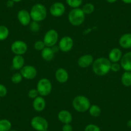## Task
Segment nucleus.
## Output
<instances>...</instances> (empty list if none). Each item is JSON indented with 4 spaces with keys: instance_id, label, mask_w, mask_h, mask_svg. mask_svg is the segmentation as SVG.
Wrapping results in <instances>:
<instances>
[{
    "instance_id": "1",
    "label": "nucleus",
    "mask_w": 131,
    "mask_h": 131,
    "mask_svg": "<svg viewBox=\"0 0 131 131\" xmlns=\"http://www.w3.org/2000/svg\"><path fill=\"white\" fill-rule=\"evenodd\" d=\"M111 62L108 58L99 57L94 60L92 64L93 73L97 76L103 77L111 71Z\"/></svg>"
},
{
    "instance_id": "2",
    "label": "nucleus",
    "mask_w": 131,
    "mask_h": 131,
    "mask_svg": "<svg viewBox=\"0 0 131 131\" xmlns=\"http://www.w3.org/2000/svg\"><path fill=\"white\" fill-rule=\"evenodd\" d=\"M72 105L76 111L83 113L89 110L91 104L90 100L85 96L78 95L73 98Z\"/></svg>"
},
{
    "instance_id": "3",
    "label": "nucleus",
    "mask_w": 131,
    "mask_h": 131,
    "mask_svg": "<svg viewBox=\"0 0 131 131\" xmlns=\"http://www.w3.org/2000/svg\"><path fill=\"white\" fill-rule=\"evenodd\" d=\"M31 20L36 22H42L47 17V10L41 3H37L31 7L30 11Z\"/></svg>"
},
{
    "instance_id": "4",
    "label": "nucleus",
    "mask_w": 131,
    "mask_h": 131,
    "mask_svg": "<svg viewBox=\"0 0 131 131\" xmlns=\"http://www.w3.org/2000/svg\"><path fill=\"white\" fill-rule=\"evenodd\" d=\"M69 23L74 26H79L82 25L85 19V14L82 8H72L68 16Z\"/></svg>"
},
{
    "instance_id": "5",
    "label": "nucleus",
    "mask_w": 131,
    "mask_h": 131,
    "mask_svg": "<svg viewBox=\"0 0 131 131\" xmlns=\"http://www.w3.org/2000/svg\"><path fill=\"white\" fill-rule=\"evenodd\" d=\"M37 90L39 96H48L52 91V84L49 79L46 78H42L40 79L37 84Z\"/></svg>"
},
{
    "instance_id": "6",
    "label": "nucleus",
    "mask_w": 131,
    "mask_h": 131,
    "mask_svg": "<svg viewBox=\"0 0 131 131\" xmlns=\"http://www.w3.org/2000/svg\"><path fill=\"white\" fill-rule=\"evenodd\" d=\"M31 127L36 131H45L48 129L49 123L46 118L40 116L32 118L30 122Z\"/></svg>"
},
{
    "instance_id": "7",
    "label": "nucleus",
    "mask_w": 131,
    "mask_h": 131,
    "mask_svg": "<svg viewBox=\"0 0 131 131\" xmlns=\"http://www.w3.org/2000/svg\"><path fill=\"white\" fill-rule=\"evenodd\" d=\"M59 40V34L55 29L48 30L43 37V41L46 47H52Z\"/></svg>"
},
{
    "instance_id": "8",
    "label": "nucleus",
    "mask_w": 131,
    "mask_h": 131,
    "mask_svg": "<svg viewBox=\"0 0 131 131\" xmlns=\"http://www.w3.org/2000/svg\"><path fill=\"white\" fill-rule=\"evenodd\" d=\"M11 51L15 55H23L26 53L28 50L27 44L21 40H17L11 45Z\"/></svg>"
},
{
    "instance_id": "9",
    "label": "nucleus",
    "mask_w": 131,
    "mask_h": 131,
    "mask_svg": "<svg viewBox=\"0 0 131 131\" xmlns=\"http://www.w3.org/2000/svg\"><path fill=\"white\" fill-rule=\"evenodd\" d=\"M74 45L73 39L70 36H64L62 37L59 42L60 51L64 53H68L72 50Z\"/></svg>"
},
{
    "instance_id": "10",
    "label": "nucleus",
    "mask_w": 131,
    "mask_h": 131,
    "mask_svg": "<svg viewBox=\"0 0 131 131\" xmlns=\"http://www.w3.org/2000/svg\"><path fill=\"white\" fill-rule=\"evenodd\" d=\"M20 73L22 75L23 79L27 80H33L37 77V70L34 66L25 65L20 70Z\"/></svg>"
},
{
    "instance_id": "11",
    "label": "nucleus",
    "mask_w": 131,
    "mask_h": 131,
    "mask_svg": "<svg viewBox=\"0 0 131 131\" xmlns=\"http://www.w3.org/2000/svg\"><path fill=\"white\" fill-rule=\"evenodd\" d=\"M66 12V7L61 2H55L50 8V14L55 17L62 16Z\"/></svg>"
},
{
    "instance_id": "12",
    "label": "nucleus",
    "mask_w": 131,
    "mask_h": 131,
    "mask_svg": "<svg viewBox=\"0 0 131 131\" xmlns=\"http://www.w3.org/2000/svg\"><path fill=\"white\" fill-rule=\"evenodd\" d=\"M17 17L20 24L24 26H28L31 21L30 12L25 9L20 10L17 12Z\"/></svg>"
},
{
    "instance_id": "13",
    "label": "nucleus",
    "mask_w": 131,
    "mask_h": 131,
    "mask_svg": "<svg viewBox=\"0 0 131 131\" xmlns=\"http://www.w3.org/2000/svg\"><path fill=\"white\" fill-rule=\"evenodd\" d=\"M94 58L91 54H85L79 58L77 64L79 67L82 68H87L92 66L94 62Z\"/></svg>"
},
{
    "instance_id": "14",
    "label": "nucleus",
    "mask_w": 131,
    "mask_h": 131,
    "mask_svg": "<svg viewBox=\"0 0 131 131\" xmlns=\"http://www.w3.org/2000/svg\"><path fill=\"white\" fill-rule=\"evenodd\" d=\"M119 64L125 71H131V51L123 54Z\"/></svg>"
},
{
    "instance_id": "15",
    "label": "nucleus",
    "mask_w": 131,
    "mask_h": 131,
    "mask_svg": "<svg viewBox=\"0 0 131 131\" xmlns=\"http://www.w3.org/2000/svg\"><path fill=\"white\" fill-rule=\"evenodd\" d=\"M58 119L63 124L71 123L73 121L72 114L69 111L62 109L58 113Z\"/></svg>"
},
{
    "instance_id": "16",
    "label": "nucleus",
    "mask_w": 131,
    "mask_h": 131,
    "mask_svg": "<svg viewBox=\"0 0 131 131\" xmlns=\"http://www.w3.org/2000/svg\"><path fill=\"white\" fill-rule=\"evenodd\" d=\"M55 77L58 82L60 84H64L68 80L69 73L66 69L60 68L55 71Z\"/></svg>"
},
{
    "instance_id": "17",
    "label": "nucleus",
    "mask_w": 131,
    "mask_h": 131,
    "mask_svg": "<svg viewBox=\"0 0 131 131\" xmlns=\"http://www.w3.org/2000/svg\"><path fill=\"white\" fill-rule=\"evenodd\" d=\"M46 102L43 96H39L37 98L33 100L32 107L36 111L42 112L46 108Z\"/></svg>"
},
{
    "instance_id": "18",
    "label": "nucleus",
    "mask_w": 131,
    "mask_h": 131,
    "mask_svg": "<svg viewBox=\"0 0 131 131\" xmlns=\"http://www.w3.org/2000/svg\"><path fill=\"white\" fill-rule=\"evenodd\" d=\"M122 56L123 53L122 50L118 48H114L109 51L108 59L111 62H119Z\"/></svg>"
},
{
    "instance_id": "19",
    "label": "nucleus",
    "mask_w": 131,
    "mask_h": 131,
    "mask_svg": "<svg viewBox=\"0 0 131 131\" xmlns=\"http://www.w3.org/2000/svg\"><path fill=\"white\" fill-rule=\"evenodd\" d=\"M120 47L123 49L131 48V33H125L122 35L118 41Z\"/></svg>"
},
{
    "instance_id": "20",
    "label": "nucleus",
    "mask_w": 131,
    "mask_h": 131,
    "mask_svg": "<svg viewBox=\"0 0 131 131\" xmlns=\"http://www.w3.org/2000/svg\"><path fill=\"white\" fill-rule=\"evenodd\" d=\"M25 64V59L23 55H15L12 60V66L14 70H21Z\"/></svg>"
},
{
    "instance_id": "21",
    "label": "nucleus",
    "mask_w": 131,
    "mask_h": 131,
    "mask_svg": "<svg viewBox=\"0 0 131 131\" xmlns=\"http://www.w3.org/2000/svg\"><path fill=\"white\" fill-rule=\"evenodd\" d=\"M55 53L51 47H45L41 51V57L42 59L46 62H51L55 58Z\"/></svg>"
},
{
    "instance_id": "22",
    "label": "nucleus",
    "mask_w": 131,
    "mask_h": 131,
    "mask_svg": "<svg viewBox=\"0 0 131 131\" xmlns=\"http://www.w3.org/2000/svg\"><path fill=\"white\" fill-rule=\"evenodd\" d=\"M122 84L125 87L131 86V71H124L121 77Z\"/></svg>"
},
{
    "instance_id": "23",
    "label": "nucleus",
    "mask_w": 131,
    "mask_h": 131,
    "mask_svg": "<svg viewBox=\"0 0 131 131\" xmlns=\"http://www.w3.org/2000/svg\"><path fill=\"white\" fill-rule=\"evenodd\" d=\"M88 111H89V114L92 117H93V118L99 117L102 114L101 108L100 107V106L95 105V104H93V105H91Z\"/></svg>"
},
{
    "instance_id": "24",
    "label": "nucleus",
    "mask_w": 131,
    "mask_h": 131,
    "mask_svg": "<svg viewBox=\"0 0 131 131\" xmlns=\"http://www.w3.org/2000/svg\"><path fill=\"white\" fill-rule=\"evenodd\" d=\"M12 129V123L7 119H0V131H9Z\"/></svg>"
},
{
    "instance_id": "25",
    "label": "nucleus",
    "mask_w": 131,
    "mask_h": 131,
    "mask_svg": "<svg viewBox=\"0 0 131 131\" xmlns=\"http://www.w3.org/2000/svg\"><path fill=\"white\" fill-rule=\"evenodd\" d=\"M10 34V31L8 28L4 25H0V41H3L7 39Z\"/></svg>"
},
{
    "instance_id": "26",
    "label": "nucleus",
    "mask_w": 131,
    "mask_h": 131,
    "mask_svg": "<svg viewBox=\"0 0 131 131\" xmlns=\"http://www.w3.org/2000/svg\"><path fill=\"white\" fill-rule=\"evenodd\" d=\"M82 10L85 14V16L86 15H90L94 12V10H95V7H94L93 3H88L83 6Z\"/></svg>"
},
{
    "instance_id": "27",
    "label": "nucleus",
    "mask_w": 131,
    "mask_h": 131,
    "mask_svg": "<svg viewBox=\"0 0 131 131\" xmlns=\"http://www.w3.org/2000/svg\"><path fill=\"white\" fill-rule=\"evenodd\" d=\"M68 5L72 8H80L82 5L83 0H66Z\"/></svg>"
},
{
    "instance_id": "28",
    "label": "nucleus",
    "mask_w": 131,
    "mask_h": 131,
    "mask_svg": "<svg viewBox=\"0 0 131 131\" xmlns=\"http://www.w3.org/2000/svg\"><path fill=\"white\" fill-rule=\"evenodd\" d=\"M23 79V77L22 75L21 74L20 72H17L15 73L12 75V77H11V80H12V82L14 84H19L22 82Z\"/></svg>"
},
{
    "instance_id": "29",
    "label": "nucleus",
    "mask_w": 131,
    "mask_h": 131,
    "mask_svg": "<svg viewBox=\"0 0 131 131\" xmlns=\"http://www.w3.org/2000/svg\"><path fill=\"white\" fill-rule=\"evenodd\" d=\"M28 26L29 28H30V31H32V32H38L40 30V29H41V26L39 25V23L36 22V21H31V23H30Z\"/></svg>"
},
{
    "instance_id": "30",
    "label": "nucleus",
    "mask_w": 131,
    "mask_h": 131,
    "mask_svg": "<svg viewBox=\"0 0 131 131\" xmlns=\"http://www.w3.org/2000/svg\"><path fill=\"white\" fill-rule=\"evenodd\" d=\"M45 47H46V45H45V42H44L43 40L42 41H37L34 45V48L35 50L36 51H41L44 48H45Z\"/></svg>"
},
{
    "instance_id": "31",
    "label": "nucleus",
    "mask_w": 131,
    "mask_h": 131,
    "mask_svg": "<svg viewBox=\"0 0 131 131\" xmlns=\"http://www.w3.org/2000/svg\"><path fill=\"white\" fill-rule=\"evenodd\" d=\"M84 131H102L100 127L95 124H88L85 126Z\"/></svg>"
},
{
    "instance_id": "32",
    "label": "nucleus",
    "mask_w": 131,
    "mask_h": 131,
    "mask_svg": "<svg viewBox=\"0 0 131 131\" xmlns=\"http://www.w3.org/2000/svg\"><path fill=\"white\" fill-rule=\"evenodd\" d=\"M39 96V94L37 89H31L28 92V96L29 98L32 99V100H34L35 98H36Z\"/></svg>"
},
{
    "instance_id": "33",
    "label": "nucleus",
    "mask_w": 131,
    "mask_h": 131,
    "mask_svg": "<svg viewBox=\"0 0 131 131\" xmlns=\"http://www.w3.org/2000/svg\"><path fill=\"white\" fill-rule=\"evenodd\" d=\"M121 69H122V67H121L119 62H111V71H112L113 72L116 73L118 72Z\"/></svg>"
},
{
    "instance_id": "34",
    "label": "nucleus",
    "mask_w": 131,
    "mask_h": 131,
    "mask_svg": "<svg viewBox=\"0 0 131 131\" xmlns=\"http://www.w3.org/2000/svg\"><path fill=\"white\" fill-rule=\"evenodd\" d=\"M8 91L7 88L5 85L2 84H0V98H3L7 94Z\"/></svg>"
},
{
    "instance_id": "35",
    "label": "nucleus",
    "mask_w": 131,
    "mask_h": 131,
    "mask_svg": "<svg viewBox=\"0 0 131 131\" xmlns=\"http://www.w3.org/2000/svg\"><path fill=\"white\" fill-rule=\"evenodd\" d=\"M72 125L71 123H68V124H64L62 127V131H73Z\"/></svg>"
},
{
    "instance_id": "36",
    "label": "nucleus",
    "mask_w": 131,
    "mask_h": 131,
    "mask_svg": "<svg viewBox=\"0 0 131 131\" xmlns=\"http://www.w3.org/2000/svg\"><path fill=\"white\" fill-rule=\"evenodd\" d=\"M14 5V2L12 0H8L7 2V3H6V5L8 8H12V7H13Z\"/></svg>"
},
{
    "instance_id": "37",
    "label": "nucleus",
    "mask_w": 131,
    "mask_h": 131,
    "mask_svg": "<svg viewBox=\"0 0 131 131\" xmlns=\"http://www.w3.org/2000/svg\"><path fill=\"white\" fill-rule=\"evenodd\" d=\"M51 48H52V50H53V51H54V53H58L59 52V51H60V49H59V46H58V45H54L53 46H52V47H51Z\"/></svg>"
},
{
    "instance_id": "38",
    "label": "nucleus",
    "mask_w": 131,
    "mask_h": 131,
    "mask_svg": "<svg viewBox=\"0 0 131 131\" xmlns=\"http://www.w3.org/2000/svg\"><path fill=\"white\" fill-rule=\"evenodd\" d=\"M122 2L125 4H131V0H122Z\"/></svg>"
},
{
    "instance_id": "39",
    "label": "nucleus",
    "mask_w": 131,
    "mask_h": 131,
    "mask_svg": "<svg viewBox=\"0 0 131 131\" xmlns=\"http://www.w3.org/2000/svg\"><path fill=\"white\" fill-rule=\"evenodd\" d=\"M127 125L128 128H131V119H129V120L127 121Z\"/></svg>"
},
{
    "instance_id": "40",
    "label": "nucleus",
    "mask_w": 131,
    "mask_h": 131,
    "mask_svg": "<svg viewBox=\"0 0 131 131\" xmlns=\"http://www.w3.org/2000/svg\"><path fill=\"white\" fill-rule=\"evenodd\" d=\"M105 1L109 3H116L118 0H105Z\"/></svg>"
},
{
    "instance_id": "41",
    "label": "nucleus",
    "mask_w": 131,
    "mask_h": 131,
    "mask_svg": "<svg viewBox=\"0 0 131 131\" xmlns=\"http://www.w3.org/2000/svg\"><path fill=\"white\" fill-rule=\"evenodd\" d=\"M12 1H13V2H14V3H19V2H21L22 0H12Z\"/></svg>"
},
{
    "instance_id": "42",
    "label": "nucleus",
    "mask_w": 131,
    "mask_h": 131,
    "mask_svg": "<svg viewBox=\"0 0 131 131\" xmlns=\"http://www.w3.org/2000/svg\"><path fill=\"white\" fill-rule=\"evenodd\" d=\"M9 131H18V130H14V129H10Z\"/></svg>"
},
{
    "instance_id": "43",
    "label": "nucleus",
    "mask_w": 131,
    "mask_h": 131,
    "mask_svg": "<svg viewBox=\"0 0 131 131\" xmlns=\"http://www.w3.org/2000/svg\"><path fill=\"white\" fill-rule=\"evenodd\" d=\"M45 131H50V130H49L48 129V130H45Z\"/></svg>"
},
{
    "instance_id": "44",
    "label": "nucleus",
    "mask_w": 131,
    "mask_h": 131,
    "mask_svg": "<svg viewBox=\"0 0 131 131\" xmlns=\"http://www.w3.org/2000/svg\"><path fill=\"white\" fill-rule=\"evenodd\" d=\"M30 1H36V0H30Z\"/></svg>"
},
{
    "instance_id": "45",
    "label": "nucleus",
    "mask_w": 131,
    "mask_h": 131,
    "mask_svg": "<svg viewBox=\"0 0 131 131\" xmlns=\"http://www.w3.org/2000/svg\"></svg>"
}]
</instances>
